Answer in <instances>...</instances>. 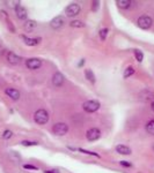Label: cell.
<instances>
[{"label": "cell", "instance_id": "obj_1", "mask_svg": "<svg viewBox=\"0 0 154 173\" xmlns=\"http://www.w3.org/2000/svg\"><path fill=\"white\" fill-rule=\"evenodd\" d=\"M34 119H35L36 123H38V125H45L49 121V113H48L47 110L39 109V110H37L35 112Z\"/></svg>", "mask_w": 154, "mask_h": 173}, {"label": "cell", "instance_id": "obj_2", "mask_svg": "<svg viewBox=\"0 0 154 173\" xmlns=\"http://www.w3.org/2000/svg\"><path fill=\"white\" fill-rule=\"evenodd\" d=\"M100 106H101V104L97 100H87L82 104V109L87 113H93L100 109Z\"/></svg>", "mask_w": 154, "mask_h": 173}, {"label": "cell", "instance_id": "obj_3", "mask_svg": "<svg viewBox=\"0 0 154 173\" xmlns=\"http://www.w3.org/2000/svg\"><path fill=\"white\" fill-rule=\"evenodd\" d=\"M152 23H153V20H152L148 15H141V16H139V18L137 20V26H138L140 29H143V30L149 29L151 26H152Z\"/></svg>", "mask_w": 154, "mask_h": 173}, {"label": "cell", "instance_id": "obj_4", "mask_svg": "<svg viewBox=\"0 0 154 173\" xmlns=\"http://www.w3.org/2000/svg\"><path fill=\"white\" fill-rule=\"evenodd\" d=\"M52 132L57 136H63L69 132V126L66 123H64V122H57L52 127Z\"/></svg>", "mask_w": 154, "mask_h": 173}, {"label": "cell", "instance_id": "obj_5", "mask_svg": "<svg viewBox=\"0 0 154 173\" xmlns=\"http://www.w3.org/2000/svg\"><path fill=\"white\" fill-rule=\"evenodd\" d=\"M81 11V7L80 5L73 3V4H70L67 7L65 8V14L67 16H77Z\"/></svg>", "mask_w": 154, "mask_h": 173}, {"label": "cell", "instance_id": "obj_6", "mask_svg": "<svg viewBox=\"0 0 154 173\" xmlns=\"http://www.w3.org/2000/svg\"><path fill=\"white\" fill-rule=\"evenodd\" d=\"M101 136V131L99 128H91L86 133V137L88 141H96Z\"/></svg>", "mask_w": 154, "mask_h": 173}, {"label": "cell", "instance_id": "obj_7", "mask_svg": "<svg viewBox=\"0 0 154 173\" xmlns=\"http://www.w3.org/2000/svg\"><path fill=\"white\" fill-rule=\"evenodd\" d=\"M26 66H27L29 69H31V71L38 69V68L42 66V60L38 59V58H30V59H28V60L26 61Z\"/></svg>", "mask_w": 154, "mask_h": 173}, {"label": "cell", "instance_id": "obj_8", "mask_svg": "<svg viewBox=\"0 0 154 173\" xmlns=\"http://www.w3.org/2000/svg\"><path fill=\"white\" fill-rule=\"evenodd\" d=\"M65 23V18L63 16H56L55 18H52V21L50 22V26L53 28V29H60Z\"/></svg>", "mask_w": 154, "mask_h": 173}, {"label": "cell", "instance_id": "obj_9", "mask_svg": "<svg viewBox=\"0 0 154 173\" xmlns=\"http://www.w3.org/2000/svg\"><path fill=\"white\" fill-rule=\"evenodd\" d=\"M139 97H140V99H143V100H145V102H154V92H152V91H149V90H143L141 92H140V95H139Z\"/></svg>", "mask_w": 154, "mask_h": 173}, {"label": "cell", "instance_id": "obj_10", "mask_svg": "<svg viewBox=\"0 0 154 173\" xmlns=\"http://www.w3.org/2000/svg\"><path fill=\"white\" fill-rule=\"evenodd\" d=\"M5 92H6V95H7L11 99H13V100H17V99L20 98V91H19L17 89H15V88H7V89L5 90Z\"/></svg>", "mask_w": 154, "mask_h": 173}, {"label": "cell", "instance_id": "obj_11", "mask_svg": "<svg viewBox=\"0 0 154 173\" xmlns=\"http://www.w3.org/2000/svg\"><path fill=\"white\" fill-rule=\"evenodd\" d=\"M64 81H65V76L61 74V73H56L53 76H52V83H53V85H56V86H60L63 83H64Z\"/></svg>", "mask_w": 154, "mask_h": 173}, {"label": "cell", "instance_id": "obj_12", "mask_svg": "<svg viewBox=\"0 0 154 173\" xmlns=\"http://www.w3.org/2000/svg\"><path fill=\"white\" fill-rule=\"evenodd\" d=\"M21 38L23 39L25 44H27V45H29V46H35V45H37L38 43L41 42V38H29V37H27V36H25V35H22Z\"/></svg>", "mask_w": 154, "mask_h": 173}, {"label": "cell", "instance_id": "obj_13", "mask_svg": "<svg viewBox=\"0 0 154 173\" xmlns=\"http://www.w3.org/2000/svg\"><path fill=\"white\" fill-rule=\"evenodd\" d=\"M7 61L12 65H17L21 62V58L17 54H15L14 52H8L7 53Z\"/></svg>", "mask_w": 154, "mask_h": 173}, {"label": "cell", "instance_id": "obj_14", "mask_svg": "<svg viewBox=\"0 0 154 173\" xmlns=\"http://www.w3.org/2000/svg\"><path fill=\"white\" fill-rule=\"evenodd\" d=\"M15 12H16V15H17V17H19L20 20H26V18H27V16H28L27 9H26L25 7H22L21 5H20V6H17V7L15 8Z\"/></svg>", "mask_w": 154, "mask_h": 173}, {"label": "cell", "instance_id": "obj_15", "mask_svg": "<svg viewBox=\"0 0 154 173\" xmlns=\"http://www.w3.org/2000/svg\"><path fill=\"white\" fill-rule=\"evenodd\" d=\"M116 151L121 155H131V149L124 144H119L116 147Z\"/></svg>", "mask_w": 154, "mask_h": 173}, {"label": "cell", "instance_id": "obj_16", "mask_svg": "<svg viewBox=\"0 0 154 173\" xmlns=\"http://www.w3.org/2000/svg\"><path fill=\"white\" fill-rule=\"evenodd\" d=\"M37 27V23L35 22L34 20H27L26 22H25V24H23V28H25V30L26 31H33L35 28Z\"/></svg>", "mask_w": 154, "mask_h": 173}, {"label": "cell", "instance_id": "obj_17", "mask_svg": "<svg viewBox=\"0 0 154 173\" xmlns=\"http://www.w3.org/2000/svg\"><path fill=\"white\" fill-rule=\"evenodd\" d=\"M116 5L122 9H127L131 6V1L130 0H117Z\"/></svg>", "mask_w": 154, "mask_h": 173}, {"label": "cell", "instance_id": "obj_18", "mask_svg": "<svg viewBox=\"0 0 154 173\" xmlns=\"http://www.w3.org/2000/svg\"><path fill=\"white\" fill-rule=\"evenodd\" d=\"M85 76L88 81H91L92 83H95L96 80H95V75H94L92 69H85Z\"/></svg>", "mask_w": 154, "mask_h": 173}, {"label": "cell", "instance_id": "obj_19", "mask_svg": "<svg viewBox=\"0 0 154 173\" xmlns=\"http://www.w3.org/2000/svg\"><path fill=\"white\" fill-rule=\"evenodd\" d=\"M146 131H147V133H149L151 135H154V119L151 120V121L146 125Z\"/></svg>", "mask_w": 154, "mask_h": 173}, {"label": "cell", "instance_id": "obj_20", "mask_svg": "<svg viewBox=\"0 0 154 173\" xmlns=\"http://www.w3.org/2000/svg\"><path fill=\"white\" fill-rule=\"evenodd\" d=\"M70 26L73 27V28H83L85 23L82 22V21H80V20H74V21H72V22L70 23Z\"/></svg>", "mask_w": 154, "mask_h": 173}, {"label": "cell", "instance_id": "obj_21", "mask_svg": "<svg viewBox=\"0 0 154 173\" xmlns=\"http://www.w3.org/2000/svg\"><path fill=\"white\" fill-rule=\"evenodd\" d=\"M133 74H135V69L130 66V67H127V68L124 71L123 76H124V79H127V77H130L131 75H133Z\"/></svg>", "mask_w": 154, "mask_h": 173}, {"label": "cell", "instance_id": "obj_22", "mask_svg": "<svg viewBox=\"0 0 154 173\" xmlns=\"http://www.w3.org/2000/svg\"><path fill=\"white\" fill-rule=\"evenodd\" d=\"M99 34H100L101 39H102V40H105V39H107V36H108V34H109V29H108V28H103V29L100 30Z\"/></svg>", "mask_w": 154, "mask_h": 173}, {"label": "cell", "instance_id": "obj_23", "mask_svg": "<svg viewBox=\"0 0 154 173\" xmlns=\"http://www.w3.org/2000/svg\"><path fill=\"white\" fill-rule=\"evenodd\" d=\"M135 55H136V59H137L139 62H141V61H143V59H144V54H143V52H141L140 50H135Z\"/></svg>", "mask_w": 154, "mask_h": 173}, {"label": "cell", "instance_id": "obj_24", "mask_svg": "<svg viewBox=\"0 0 154 173\" xmlns=\"http://www.w3.org/2000/svg\"><path fill=\"white\" fill-rule=\"evenodd\" d=\"M78 150L80 151V153H83V154H87V155H92V156L99 157V155H97L96 153H93V151H88V150H85V149H81V148H79Z\"/></svg>", "mask_w": 154, "mask_h": 173}, {"label": "cell", "instance_id": "obj_25", "mask_svg": "<svg viewBox=\"0 0 154 173\" xmlns=\"http://www.w3.org/2000/svg\"><path fill=\"white\" fill-rule=\"evenodd\" d=\"M12 136H13V133H12V131H8V129H7V131H5V132H4V134H3V137H4L5 140L11 139Z\"/></svg>", "mask_w": 154, "mask_h": 173}, {"label": "cell", "instance_id": "obj_26", "mask_svg": "<svg viewBox=\"0 0 154 173\" xmlns=\"http://www.w3.org/2000/svg\"><path fill=\"white\" fill-rule=\"evenodd\" d=\"M21 144L25 145V147H30V145H36L37 143L36 142H31V141H22Z\"/></svg>", "mask_w": 154, "mask_h": 173}, {"label": "cell", "instance_id": "obj_27", "mask_svg": "<svg viewBox=\"0 0 154 173\" xmlns=\"http://www.w3.org/2000/svg\"><path fill=\"white\" fill-rule=\"evenodd\" d=\"M99 7H100V3H99V1H94V3H93V7H92V9H93L94 12H96Z\"/></svg>", "mask_w": 154, "mask_h": 173}, {"label": "cell", "instance_id": "obj_28", "mask_svg": "<svg viewBox=\"0 0 154 173\" xmlns=\"http://www.w3.org/2000/svg\"><path fill=\"white\" fill-rule=\"evenodd\" d=\"M23 167H25V168H27V170H37V167H36V166H34V165H29V164L23 165Z\"/></svg>", "mask_w": 154, "mask_h": 173}, {"label": "cell", "instance_id": "obj_29", "mask_svg": "<svg viewBox=\"0 0 154 173\" xmlns=\"http://www.w3.org/2000/svg\"><path fill=\"white\" fill-rule=\"evenodd\" d=\"M121 165H122V166L130 167V166H131V163H129V162H126V160H122V162H121Z\"/></svg>", "mask_w": 154, "mask_h": 173}, {"label": "cell", "instance_id": "obj_30", "mask_svg": "<svg viewBox=\"0 0 154 173\" xmlns=\"http://www.w3.org/2000/svg\"><path fill=\"white\" fill-rule=\"evenodd\" d=\"M45 173H60V172L57 170H49V171H45Z\"/></svg>", "mask_w": 154, "mask_h": 173}, {"label": "cell", "instance_id": "obj_31", "mask_svg": "<svg viewBox=\"0 0 154 173\" xmlns=\"http://www.w3.org/2000/svg\"><path fill=\"white\" fill-rule=\"evenodd\" d=\"M4 51H5V50H4V48H3L1 45H0V54H3V53H4Z\"/></svg>", "mask_w": 154, "mask_h": 173}, {"label": "cell", "instance_id": "obj_32", "mask_svg": "<svg viewBox=\"0 0 154 173\" xmlns=\"http://www.w3.org/2000/svg\"><path fill=\"white\" fill-rule=\"evenodd\" d=\"M83 62H85V61H83V59H82V61H81V62H79V67H80V66H82Z\"/></svg>", "mask_w": 154, "mask_h": 173}, {"label": "cell", "instance_id": "obj_33", "mask_svg": "<svg viewBox=\"0 0 154 173\" xmlns=\"http://www.w3.org/2000/svg\"><path fill=\"white\" fill-rule=\"evenodd\" d=\"M152 110H153V112H154V102L152 103Z\"/></svg>", "mask_w": 154, "mask_h": 173}]
</instances>
